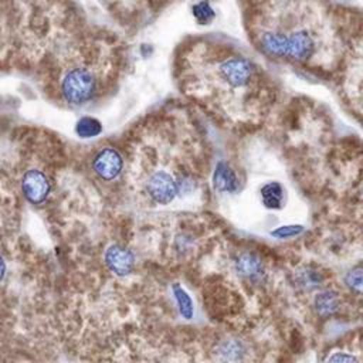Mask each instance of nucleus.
<instances>
[{"label":"nucleus","instance_id":"obj_16","mask_svg":"<svg viewBox=\"0 0 363 363\" xmlns=\"http://www.w3.org/2000/svg\"><path fill=\"white\" fill-rule=\"evenodd\" d=\"M3 275H4V262H3L1 258H0V281H1Z\"/></svg>","mask_w":363,"mask_h":363},{"label":"nucleus","instance_id":"obj_11","mask_svg":"<svg viewBox=\"0 0 363 363\" xmlns=\"http://www.w3.org/2000/svg\"><path fill=\"white\" fill-rule=\"evenodd\" d=\"M191 13L199 24H208L214 18V10L207 0H199L193 4Z\"/></svg>","mask_w":363,"mask_h":363},{"label":"nucleus","instance_id":"obj_7","mask_svg":"<svg viewBox=\"0 0 363 363\" xmlns=\"http://www.w3.org/2000/svg\"><path fill=\"white\" fill-rule=\"evenodd\" d=\"M235 268L240 275L251 281H257L264 275V264L254 252H242L235 261Z\"/></svg>","mask_w":363,"mask_h":363},{"label":"nucleus","instance_id":"obj_9","mask_svg":"<svg viewBox=\"0 0 363 363\" xmlns=\"http://www.w3.org/2000/svg\"><path fill=\"white\" fill-rule=\"evenodd\" d=\"M282 187L277 182L265 184L261 190V197L268 208H278L282 203Z\"/></svg>","mask_w":363,"mask_h":363},{"label":"nucleus","instance_id":"obj_17","mask_svg":"<svg viewBox=\"0 0 363 363\" xmlns=\"http://www.w3.org/2000/svg\"><path fill=\"white\" fill-rule=\"evenodd\" d=\"M362 105H363V91H362Z\"/></svg>","mask_w":363,"mask_h":363},{"label":"nucleus","instance_id":"obj_1","mask_svg":"<svg viewBox=\"0 0 363 363\" xmlns=\"http://www.w3.org/2000/svg\"><path fill=\"white\" fill-rule=\"evenodd\" d=\"M210 65L213 67L210 74L214 78L211 82L217 88L240 91L248 88L255 81L257 69L254 62L238 52H225Z\"/></svg>","mask_w":363,"mask_h":363},{"label":"nucleus","instance_id":"obj_8","mask_svg":"<svg viewBox=\"0 0 363 363\" xmlns=\"http://www.w3.org/2000/svg\"><path fill=\"white\" fill-rule=\"evenodd\" d=\"M213 184L218 191H228L233 193L238 187V180L231 169V166L225 162H220L216 167L214 176H213Z\"/></svg>","mask_w":363,"mask_h":363},{"label":"nucleus","instance_id":"obj_12","mask_svg":"<svg viewBox=\"0 0 363 363\" xmlns=\"http://www.w3.org/2000/svg\"><path fill=\"white\" fill-rule=\"evenodd\" d=\"M346 284L352 292L363 295V265H357L347 272Z\"/></svg>","mask_w":363,"mask_h":363},{"label":"nucleus","instance_id":"obj_3","mask_svg":"<svg viewBox=\"0 0 363 363\" xmlns=\"http://www.w3.org/2000/svg\"><path fill=\"white\" fill-rule=\"evenodd\" d=\"M149 196L159 204L170 203L177 193V182L164 170H156L146 182Z\"/></svg>","mask_w":363,"mask_h":363},{"label":"nucleus","instance_id":"obj_13","mask_svg":"<svg viewBox=\"0 0 363 363\" xmlns=\"http://www.w3.org/2000/svg\"><path fill=\"white\" fill-rule=\"evenodd\" d=\"M176 296L179 299V303H180V309H182V313L186 316V318H190L191 316V302L189 299V296L183 292V289H180L177 286L176 289Z\"/></svg>","mask_w":363,"mask_h":363},{"label":"nucleus","instance_id":"obj_14","mask_svg":"<svg viewBox=\"0 0 363 363\" xmlns=\"http://www.w3.org/2000/svg\"><path fill=\"white\" fill-rule=\"evenodd\" d=\"M301 230H302V228H301L299 225H292V227H289V228H288V225H286V227H282V228H279V230H275L272 234H274V235H278V237L286 238V237H291V235L298 234Z\"/></svg>","mask_w":363,"mask_h":363},{"label":"nucleus","instance_id":"obj_4","mask_svg":"<svg viewBox=\"0 0 363 363\" xmlns=\"http://www.w3.org/2000/svg\"><path fill=\"white\" fill-rule=\"evenodd\" d=\"M95 172L105 180L116 177L122 169V159L113 149H104L94 160Z\"/></svg>","mask_w":363,"mask_h":363},{"label":"nucleus","instance_id":"obj_6","mask_svg":"<svg viewBox=\"0 0 363 363\" xmlns=\"http://www.w3.org/2000/svg\"><path fill=\"white\" fill-rule=\"evenodd\" d=\"M105 259H106V264L109 265V268L118 275H126L133 268L132 254L128 250H125L122 247H118V245L111 247L106 251Z\"/></svg>","mask_w":363,"mask_h":363},{"label":"nucleus","instance_id":"obj_10","mask_svg":"<svg viewBox=\"0 0 363 363\" xmlns=\"http://www.w3.org/2000/svg\"><path fill=\"white\" fill-rule=\"evenodd\" d=\"M315 306L318 309V312L323 316L326 315H332L339 303H337V296L336 294L330 292V291H326V292H320L316 298H315Z\"/></svg>","mask_w":363,"mask_h":363},{"label":"nucleus","instance_id":"obj_5","mask_svg":"<svg viewBox=\"0 0 363 363\" xmlns=\"http://www.w3.org/2000/svg\"><path fill=\"white\" fill-rule=\"evenodd\" d=\"M23 190L30 201L40 203L48 193V182L41 172L31 170L24 176Z\"/></svg>","mask_w":363,"mask_h":363},{"label":"nucleus","instance_id":"obj_2","mask_svg":"<svg viewBox=\"0 0 363 363\" xmlns=\"http://www.w3.org/2000/svg\"><path fill=\"white\" fill-rule=\"evenodd\" d=\"M98 92V77L86 65L69 68L61 78L60 94L69 105H84Z\"/></svg>","mask_w":363,"mask_h":363},{"label":"nucleus","instance_id":"obj_15","mask_svg":"<svg viewBox=\"0 0 363 363\" xmlns=\"http://www.w3.org/2000/svg\"><path fill=\"white\" fill-rule=\"evenodd\" d=\"M330 360H335V362H339V360H342V362H345V360H356V357H353V356H332L330 357Z\"/></svg>","mask_w":363,"mask_h":363}]
</instances>
